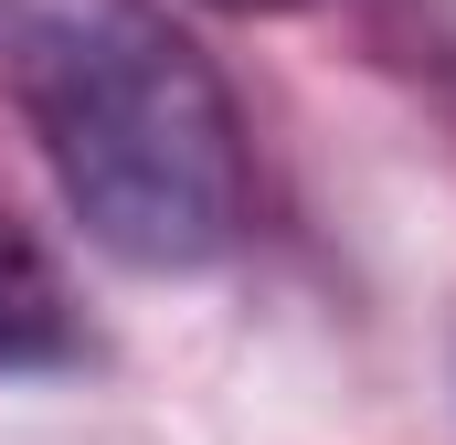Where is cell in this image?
Instances as JSON below:
<instances>
[{"instance_id":"obj_1","label":"cell","mask_w":456,"mask_h":445,"mask_svg":"<svg viewBox=\"0 0 456 445\" xmlns=\"http://www.w3.org/2000/svg\"><path fill=\"white\" fill-rule=\"evenodd\" d=\"M0 85L117 265L191 276L244 233V117L159 0H0Z\"/></svg>"},{"instance_id":"obj_2","label":"cell","mask_w":456,"mask_h":445,"mask_svg":"<svg viewBox=\"0 0 456 445\" xmlns=\"http://www.w3.org/2000/svg\"><path fill=\"white\" fill-rule=\"evenodd\" d=\"M224 11H308V0H224Z\"/></svg>"}]
</instances>
